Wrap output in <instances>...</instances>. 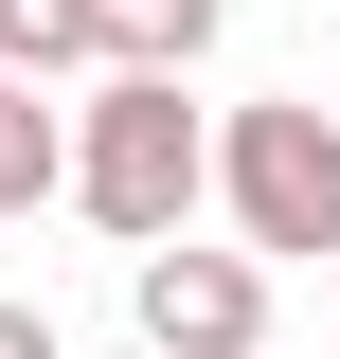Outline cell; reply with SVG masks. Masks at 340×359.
<instances>
[{
	"label": "cell",
	"instance_id": "6da1fadb",
	"mask_svg": "<svg viewBox=\"0 0 340 359\" xmlns=\"http://www.w3.org/2000/svg\"><path fill=\"white\" fill-rule=\"evenodd\" d=\"M90 233H126V252H162V233H197V198H215V108H197V72H90V108H72V180H54Z\"/></svg>",
	"mask_w": 340,
	"mask_h": 359
},
{
	"label": "cell",
	"instance_id": "7a4b0ae2",
	"mask_svg": "<svg viewBox=\"0 0 340 359\" xmlns=\"http://www.w3.org/2000/svg\"><path fill=\"white\" fill-rule=\"evenodd\" d=\"M215 216L251 269H340V108H215Z\"/></svg>",
	"mask_w": 340,
	"mask_h": 359
},
{
	"label": "cell",
	"instance_id": "3957f363",
	"mask_svg": "<svg viewBox=\"0 0 340 359\" xmlns=\"http://www.w3.org/2000/svg\"><path fill=\"white\" fill-rule=\"evenodd\" d=\"M126 341H143V359H269V269L162 233V252L126 269Z\"/></svg>",
	"mask_w": 340,
	"mask_h": 359
},
{
	"label": "cell",
	"instance_id": "277c9868",
	"mask_svg": "<svg viewBox=\"0 0 340 359\" xmlns=\"http://www.w3.org/2000/svg\"><path fill=\"white\" fill-rule=\"evenodd\" d=\"M0 72H18V90L108 72V0H0Z\"/></svg>",
	"mask_w": 340,
	"mask_h": 359
},
{
	"label": "cell",
	"instance_id": "5b68a950",
	"mask_svg": "<svg viewBox=\"0 0 340 359\" xmlns=\"http://www.w3.org/2000/svg\"><path fill=\"white\" fill-rule=\"evenodd\" d=\"M54 180H72V108H36V90L0 72V216H36Z\"/></svg>",
	"mask_w": 340,
	"mask_h": 359
},
{
	"label": "cell",
	"instance_id": "8992f818",
	"mask_svg": "<svg viewBox=\"0 0 340 359\" xmlns=\"http://www.w3.org/2000/svg\"><path fill=\"white\" fill-rule=\"evenodd\" d=\"M233 0H108V72H197Z\"/></svg>",
	"mask_w": 340,
	"mask_h": 359
},
{
	"label": "cell",
	"instance_id": "52a82bcc",
	"mask_svg": "<svg viewBox=\"0 0 340 359\" xmlns=\"http://www.w3.org/2000/svg\"><path fill=\"white\" fill-rule=\"evenodd\" d=\"M0 359H72V341H54V323H36V306H0Z\"/></svg>",
	"mask_w": 340,
	"mask_h": 359
},
{
	"label": "cell",
	"instance_id": "ba28073f",
	"mask_svg": "<svg viewBox=\"0 0 340 359\" xmlns=\"http://www.w3.org/2000/svg\"><path fill=\"white\" fill-rule=\"evenodd\" d=\"M323 306H340V269H323Z\"/></svg>",
	"mask_w": 340,
	"mask_h": 359
},
{
	"label": "cell",
	"instance_id": "9c48e42d",
	"mask_svg": "<svg viewBox=\"0 0 340 359\" xmlns=\"http://www.w3.org/2000/svg\"><path fill=\"white\" fill-rule=\"evenodd\" d=\"M126 359H143V341H126Z\"/></svg>",
	"mask_w": 340,
	"mask_h": 359
}]
</instances>
